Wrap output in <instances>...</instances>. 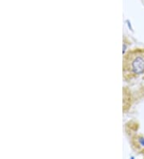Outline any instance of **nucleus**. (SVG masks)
I'll list each match as a JSON object with an SVG mask.
<instances>
[{
    "mask_svg": "<svg viewBox=\"0 0 144 159\" xmlns=\"http://www.w3.org/2000/svg\"><path fill=\"white\" fill-rule=\"evenodd\" d=\"M123 72L126 80L144 76V49H134L125 55Z\"/></svg>",
    "mask_w": 144,
    "mask_h": 159,
    "instance_id": "1",
    "label": "nucleus"
}]
</instances>
